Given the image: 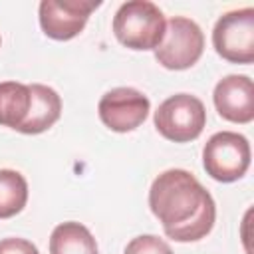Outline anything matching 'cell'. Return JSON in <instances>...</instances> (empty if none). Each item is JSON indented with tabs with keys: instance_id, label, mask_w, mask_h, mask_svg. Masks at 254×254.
I'll return each instance as SVG.
<instances>
[{
	"instance_id": "cell-1",
	"label": "cell",
	"mask_w": 254,
	"mask_h": 254,
	"mask_svg": "<svg viewBox=\"0 0 254 254\" xmlns=\"http://www.w3.org/2000/svg\"><path fill=\"white\" fill-rule=\"evenodd\" d=\"M151 212L175 242L204 238L216 220V204L198 179L185 169L163 171L149 189Z\"/></svg>"
},
{
	"instance_id": "cell-2",
	"label": "cell",
	"mask_w": 254,
	"mask_h": 254,
	"mask_svg": "<svg viewBox=\"0 0 254 254\" xmlns=\"http://www.w3.org/2000/svg\"><path fill=\"white\" fill-rule=\"evenodd\" d=\"M165 16L149 0L123 2L113 16V34L129 50H155L165 34Z\"/></svg>"
},
{
	"instance_id": "cell-3",
	"label": "cell",
	"mask_w": 254,
	"mask_h": 254,
	"mask_svg": "<svg viewBox=\"0 0 254 254\" xmlns=\"http://www.w3.org/2000/svg\"><path fill=\"white\" fill-rule=\"evenodd\" d=\"M206 125L204 103L190 93H175L167 97L155 111L157 131L173 143L194 141Z\"/></svg>"
},
{
	"instance_id": "cell-4",
	"label": "cell",
	"mask_w": 254,
	"mask_h": 254,
	"mask_svg": "<svg viewBox=\"0 0 254 254\" xmlns=\"http://www.w3.org/2000/svg\"><path fill=\"white\" fill-rule=\"evenodd\" d=\"M202 167L206 175L218 183L242 179L250 167L248 139L234 131L214 133L202 149Z\"/></svg>"
},
{
	"instance_id": "cell-5",
	"label": "cell",
	"mask_w": 254,
	"mask_h": 254,
	"mask_svg": "<svg viewBox=\"0 0 254 254\" xmlns=\"http://www.w3.org/2000/svg\"><path fill=\"white\" fill-rule=\"evenodd\" d=\"M204 52V34L200 26L185 16H175L167 22L163 40L155 48V60L167 69H189Z\"/></svg>"
},
{
	"instance_id": "cell-6",
	"label": "cell",
	"mask_w": 254,
	"mask_h": 254,
	"mask_svg": "<svg viewBox=\"0 0 254 254\" xmlns=\"http://www.w3.org/2000/svg\"><path fill=\"white\" fill-rule=\"evenodd\" d=\"M216 54L230 64L254 62V8H240L222 14L212 30Z\"/></svg>"
},
{
	"instance_id": "cell-7",
	"label": "cell",
	"mask_w": 254,
	"mask_h": 254,
	"mask_svg": "<svg viewBox=\"0 0 254 254\" xmlns=\"http://www.w3.org/2000/svg\"><path fill=\"white\" fill-rule=\"evenodd\" d=\"M99 119L115 133L137 129L151 111V101L135 87H113L99 99Z\"/></svg>"
},
{
	"instance_id": "cell-8",
	"label": "cell",
	"mask_w": 254,
	"mask_h": 254,
	"mask_svg": "<svg viewBox=\"0 0 254 254\" xmlns=\"http://www.w3.org/2000/svg\"><path fill=\"white\" fill-rule=\"evenodd\" d=\"M101 2L93 0H42L40 2V26L42 32L58 42L75 38L87 24L91 12Z\"/></svg>"
},
{
	"instance_id": "cell-9",
	"label": "cell",
	"mask_w": 254,
	"mask_h": 254,
	"mask_svg": "<svg viewBox=\"0 0 254 254\" xmlns=\"http://www.w3.org/2000/svg\"><path fill=\"white\" fill-rule=\"evenodd\" d=\"M218 115L230 123H250L254 119V83L248 75H226L212 93Z\"/></svg>"
},
{
	"instance_id": "cell-10",
	"label": "cell",
	"mask_w": 254,
	"mask_h": 254,
	"mask_svg": "<svg viewBox=\"0 0 254 254\" xmlns=\"http://www.w3.org/2000/svg\"><path fill=\"white\" fill-rule=\"evenodd\" d=\"M30 111L22 127L18 129L20 133L26 135H38L48 131L62 115V97L58 95L56 89L44 85V83H32L30 85Z\"/></svg>"
},
{
	"instance_id": "cell-11",
	"label": "cell",
	"mask_w": 254,
	"mask_h": 254,
	"mask_svg": "<svg viewBox=\"0 0 254 254\" xmlns=\"http://www.w3.org/2000/svg\"><path fill=\"white\" fill-rule=\"evenodd\" d=\"M50 254H99L97 242L87 226L69 220L52 230Z\"/></svg>"
},
{
	"instance_id": "cell-12",
	"label": "cell",
	"mask_w": 254,
	"mask_h": 254,
	"mask_svg": "<svg viewBox=\"0 0 254 254\" xmlns=\"http://www.w3.org/2000/svg\"><path fill=\"white\" fill-rule=\"evenodd\" d=\"M30 85L20 81L0 83V125L10 129H20L30 111Z\"/></svg>"
},
{
	"instance_id": "cell-13",
	"label": "cell",
	"mask_w": 254,
	"mask_h": 254,
	"mask_svg": "<svg viewBox=\"0 0 254 254\" xmlns=\"http://www.w3.org/2000/svg\"><path fill=\"white\" fill-rule=\"evenodd\" d=\"M28 202V183L14 169H0V218H12Z\"/></svg>"
},
{
	"instance_id": "cell-14",
	"label": "cell",
	"mask_w": 254,
	"mask_h": 254,
	"mask_svg": "<svg viewBox=\"0 0 254 254\" xmlns=\"http://www.w3.org/2000/svg\"><path fill=\"white\" fill-rule=\"evenodd\" d=\"M123 254H173V250L163 238L155 234H141L125 246Z\"/></svg>"
},
{
	"instance_id": "cell-15",
	"label": "cell",
	"mask_w": 254,
	"mask_h": 254,
	"mask_svg": "<svg viewBox=\"0 0 254 254\" xmlns=\"http://www.w3.org/2000/svg\"><path fill=\"white\" fill-rule=\"evenodd\" d=\"M0 254H40L38 246L26 238H2L0 240Z\"/></svg>"
},
{
	"instance_id": "cell-16",
	"label": "cell",
	"mask_w": 254,
	"mask_h": 254,
	"mask_svg": "<svg viewBox=\"0 0 254 254\" xmlns=\"http://www.w3.org/2000/svg\"><path fill=\"white\" fill-rule=\"evenodd\" d=\"M0 42H2V40H0Z\"/></svg>"
}]
</instances>
